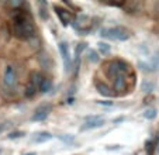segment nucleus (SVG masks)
<instances>
[{
	"label": "nucleus",
	"mask_w": 159,
	"mask_h": 155,
	"mask_svg": "<svg viewBox=\"0 0 159 155\" xmlns=\"http://www.w3.org/2000/svg\"><path fill=\"white\" fill-rule=\"evenodd\" d=\"M38 89H39V92H42V93L49 92V90L52 89V79L51 78H44L41 85L38 86Z\"/></svg>",
	"instance_id": "4468645a"
},
{
	"label": "nucleus",
	"mask_w": 159,
	"mask_h": 155,
	"mask_svg": "<svg viewBox=\"0 0 159 155\" xmlns=\"http://www.w3.org/2000/svg\"><path fill=\"white\" fill-rule=\"evenodd\" d=\"M114 85H113V89L117 95H123L125 92V87H127V79H125V75H121V76H117L113 79Z\"/></svg>",
	"instance_id": "9d476101"
},
{
	"label": "nucleus",
	"mask_w": 159,
	"mask_h": 155,
	"mask_svg": "<svg viewBox=\"0 0 159 155\" xmlns=\"http://www.w3.org/2000/svg\"><path fill=\"white\" fill-rule=\"evenodd\" d=\"M39 6H41V12H39V14H41V18H42V20H47V18H48V10H47V3L41 2V3H39Z\"/></svg>",
	"instance_id": "412c9836"
},
{
	"label": "nucleus",
	"mask_w": 159,
	"mask_h": 155,
	"mask_svg": "<svg viewBox=\"0 0 159 155\" xmlns=\"http://www.w3.org/2000/svg\"><path fill=\"white\" fill-rule=\"evenodd\" d=\"M42 79H44V76H42V75L39 73V72L33 71V72L30 73V83H31V85H34L35 87H38L39 85H41Z\"/></svg>",
	"instance_id": "ddd939ff"
},
{
	"label": "nucleus",
	"mask_w": 159,
	"mask_h": 155,
	"mask_svg": "<svg viewBox=\"0 0 159 155\" xmlns=\"http://www.w3.org/2000/svg\"><path fill=\"white\" fill-rule=\"evenodd\" d=\"M51 138H52V135L49 134V133L41 131V133H37V134H34L33 141H34V143H44V141H48V140H51Z\"/></svg>",
	"instance_id": "2eb2a0df"
},
{
	"label": "nucleus",
	"mask_w": 159,
	"mask_h": 155,
	"mask_svg": "<svg viewBox=\"0 0 159 155\" xmlns=\"http://www.w3.org/2000/svg\"><path fill=\"white\" fill-rule=\"evenodd\" d=\"M86 48V44L84 42H82V44H79L78 47H76V49H75V63L78 65L79 63V58H80V54H82V51Z\"/></svg>",
	"instance_id": "a211bd4d"
},
{
	"label": "nucleus",
	"mask_w": 159,
	"mask_h": 155,
	"mask_svg": "<svg viewBox=\"0 0 159 155\" xmlns=\"http://www.w3.org/2000/svg\"><path fill=\"white\" fill-rule=\"evenodd\" d=\"M6 128H7V124H4V125H0V133H2V131H4Z\"/></svg>",
	"instance_id": "cd10ccee"
},
{
	"label": "nucleus",
	"mask_w": 159,
	"mask_h": 155,
	"mask_svg": "<svg viewBox=\"0 0 159 155\" xmlns=\"http://www.w3.org/2000/svg\"><path fill=\"white\" fill-rule=\"evenodd\" d=\"M73 27H75L76 31H79L80 34L84 35V34H87V33L92 31L93 24H92L90 17H87V16H84V14H80L75 18V21H73Z\"/></svg>",
	"instance_id": "20e7f679"
},
{
	"label": "nucleus",
	"mask_w": 159,
	"mask_h": 155,
	"mask_svg": "<svg viewBox=\"0 0 159 155\" xmlns=\"http://www.w3.org/2000/svg\"><path fill=\"white\" fill-rule=\"evenodd\" d=\"M127 71H128V63H127L125 61L114 59V61H111V62L108 63L107 75H108V78L114 79V78H117V76L125 75Z\"/></svg>",
	"instance_id": "7ed1b4c3"
},
{
	"label": "nucleus",
	"mask_w": 159,
	"mask_h": 155,
	"mask_svg": "<svg viewBox=\"0 0 159 155\" xmlns=\"http://www.w3.org/2000/svg\"><path fill=\"white\" fill-rule=\"evenodd\" d=\"M97 48H99V52L102 55H108L110 54V45L107 44V42H99V44H97Z\"/></svg>",
	"instance_id": "f3484780"
},
{
	"label": "nucleus",
	"mask_w": 159,
	"mask_h": 155,
	"mask_svg": "<svg viewBox=\"0 0 159 155\" xmlns=\"http://www.w3.org/2000/svg\"><path fill=\"white\" fill-rule=\"evenodd\" d=\"M104 125V119L102 120H92V121H86L80 127V131H86V130H93V128H99Z\"/></svg>",
	"instance_id": "9b49d317"
},
{
	"label": "nucleus",
	"mask_w": 159,
	"mask_h": 155,
	"mask_svg": "<svg viewBox=\"0 0 159 155\" xmlns=\"http://www.w3.org/2000/svg\"><path fill=\"white\" fill-rule=\"evenodd\" d=\"M23 135H24L23 131H13L9 134V138L10 140H16V138H20V137H23Z\"/></svg>",
	"instance_id": "b1692460"
},
{
	"label": "nucleus",
	"mask_w": 159,
	"mask_h": 155,
	"mask_svg": "<svg viewBox=\"0 0 159 155\" xmlns=\"http://www.w3.org/2000/svg\"><path fill=\"white\" fill-rule=\"evenodd\" d=\"M111 148H113V145L108 147V149H111ZM114 148H116V149H118V148H120V145H114Z\"/></svg>",
	"instance_id": "c85d7f7f"
},
{
	"label": "nucleus",
	"mask_w": 159,
	"mask_h": 155,
	"mask_svg": "<svg viewBox=\"0 0 159 155\" xmlns=\"http://www.w3.org/2000/svg\"><path fill=\"white\" fill-rule=\"evenodd\" d=\"M153 87H155V83H153V82H151V81H144V82H142V85H141V90L144 93L152 92Z\"/></svg>",
	"instance_id": "dca6fc26"
},
{
	"label": "nucleus",
	"mask_w": 159,
	"mask_h": 155,
	"mask_svg": "<svg viewBox=\"0 0 159 155\" xmlns=\"http://www.w3.org/2000/svg\"><path fill=\"white\" fill-rule=\"evenodd\" d=\"M49 113H51V106L49 105L39 106V107L35 109V111H34L31 120H33V121H42V120H45L49 116Z\"/></svg>",
	"instance_id": "1a4fd4ad"
},
{
	"label": "nucleus",
	"mask_w": 159,
	"mask_h": 155,
	"mask_svg": "<svg viewBox=\"0 0 159 155\" xmlns=\"http://www.w3.org/2000/svg\"><path fill=\"white\" fill-rule=\"evenodd\" d=\"M100 35L110 40H116V41H127L131 37V34L125 27L117 26V27H111V28H103L100 31Z\"/></svg>",
	"instance_id": "f03ea898"
},
{
	"label": "nucleus",
	"mask_w": 159,
	"mask_h": 155,
	"mask_svg": "<svg viewBox=\"0 0 159 155\" xmlns=\"http://www.w3.org/2000/svg\"><path fill=\"white\" fill-rule=\"evenodd\" d=\"M144 117L147 120H153L156 117V109H153V107L147 109V110L144 111Z\"/></svg>",
	"instance_id": "aec40b11"
},
{
	"label": "nucleus",
	"mask_w": 159,
	"mask_h": 155,
	"mask_svg": "<svg viewBox=\"0 0 159 155\" xmlns=\"http://www.w3.org/2000/svg\"><path fill=\"white\" fill-rule=\"evenodd\" d=\"M89 61H90L92 63H97V62L100 61L99 55H97V52H96L94 49H92V51L89 52Z\"/></svg>",
	"instance_id": "4be33fe9"
},
{
	"label": "nucleus",
	"mask_w": 159,
	"mask_h": 155,
	"mask_svg": "<svg viewBox=\"0 0 159 155\" xmlns=\"http://www.w3.org/2000/svg\"><path fill=\"white\" fill-rule=\"evenodd\" d=\"M13 35L18 40H31L35 34V27L30 16L24 12H18L13 16Z\"/></svg>",
	"instance_id": "f257e3e1"
},
{
	"label": "nucleus",
	"mask_w": 159,
	"mask_h": 155,
	"mask_svg": "<svg viewBox=\"0 0 159 155\" xmlns=\"http://www.w3.org/2000/svg\"><path fill=\"white\" fill-rule=\"evenodd\" d=\"M100 105H104V106H111L113 105V103H111V101H108V100H106V101H99Z\"/></svg>",
	"instance_id": "bb28decb"
},
{
	"label": "nucleus",
	"mask_w": 159,
	"mask_h": 155,
	"mask_svg": "<svg viewBox=\"0 0 159 155\" xmlns=\"http://www.w3.org/2000/svg\"><path fill=\"white\" fill-rule=\"evenodd\" d=\"M59 138L62 141H65V143H73V140H75V138H73V135H69V137H68V135H59Z\"/></svg>",
	"instance_id": "393cba45"
},
{
	"label": "nucleus",
	"mask_w": 159,
	"mask_h": 155,
	"mask_svg": "<svg viewBox=\"0 0 159 155\" xmlns=\"http://www.w3.org/2000/svg\"><path fill=\"white\" fill-rule=\"evenodd\" d=\"M96 89H97V92H99L102 96H106V97H110V96H113V92H111V89L106 83H103V82H97V83H96Z\"/></svg>",
	"instance_id": "f8f14e48"
},
{
	"label": "nucleus",
	"mask_w": 159,
	"mask_h": 155,
	"mask_svg": "<svg viewBox=\"0 0 159 155\" xmlns=\"http://www.w3.org/2000/svg\"><path fill=\"white\" fill-rule=\"evenodd\" d=\"M24 155H37V152H28V154H24Z\"/></svg>",
	"instance_id": "c756f323"
},
{
	"label": "nucleus",
	"mask_w": 159,
	"mask_h": 155,
	"mask_svg": "<svg viewBox=\"0 0 159 155\" xmlns=\"http://www.w3.org/2000/svg\"><path fill=\"white\" fill-rule=\"evenodd\" d=\"M103 116H89L86 117V121H92V120H102Z\"/></svg>",
	"instance_id": "a878e982"
},
{
	"label": "nucleus",
	"mask_w": 159,
	"mask_h": 155,
	"mask_svg": "<svg viewBox=\"0 0 159 155\" xmlns=\"http://www.w3.org/2000/svg\"><path fill=\"white\" fill-rule=\"evenodd\" d=\"M37 92V87L34 86V85H31L30 82H28V85L25 86V90H24V95L27 96V97H33L34 95H35Z\"/></svg>",
	"instance_id": "6ab92c4d"
},
{
	"label": "nucleus",
	"mask_w": 159,
	"mask_h": 155,
	"mask_svg": "<svg viewBox=\"0 0 159 155\" xmlns=\"http://www.w3.org/2000/svg\"><path fill=\"white\" fill-rule=\"evenodd\" d=\"M54 10H55V14L58 16V18H59V21L62 23L63 27H68V26L72 23V14H70L69 10L63 9V7H61V6H57V4L54 6Z\"/></svg>",
	"instance_id": "0eeeda50"
},
{
	"label": "nucleus",
	"mask_w": 159,
	"mask_h": 155,
	"mask_svg": "<svg viewBox=\"0 0 159 155\" xmlns=\"http://www.w3.org/2000/svg\"><path fill=\"white\" fill-rule=\"evenodd\" d=\"M59 52L62 55V61H63V66H65V72H69L72 69V59H70V54H69V47L65 41L59 42Z\"/></svg>",
	"instance_id": "423d86ee"
},
{
	"label": "nucleus",
	"mask_w": 159,
	"mask_h": 155,
	"mask_svg": "<svg viewBox=\"0 0 159 155\" xmlns=\"http://www.w3.org/2000/svg\"><path fill=\"white\" fill-rule=\"evenodd\" d=\"M7 6L9 7H11V9H17V7H21L23 6V2H20V0H10V2H7Z\"/></svg>",
	"instance_id": "5701e85b"
},
{
	"label": "nucleus",
	"mask_w": 159,
	"mask_h": 155,
	"mask_svg": "<svg viewBox=\"0 0 159 155\" xmlns=\"http://www.w3.org/2000/svg\"><path fill=\"white\" fill-rule=\"evenodd\" d=\"M139 68L142 71H148V72H155L159 71V52H156L149 61L144 62V61H139Z\"/></svg>",
	"instance_id": "6e6552de"
},
{
	"label": "nucleus",
	"mask_w": 159,
	"mask_h": 155,
	"mask_svg": "<svg viewBox=\"0 0 159 155\" xmlns=\"http://www.w3.org/2000/svg\"><path fill=\"white\" fill-rule=\"evenodd\" d=\"M3 83L4 86L10 87V89H14L18 83V76H17V71L13 68L11 65H9L4 69V75H3Z\"/></svg>",
	"instance_id": "39448f33"
}]
</instances>
